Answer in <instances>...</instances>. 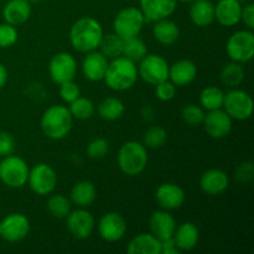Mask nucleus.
<instances>
[{
	"mask_svg": "<svg viewBox=\"0 0 254 254\" xmlns=\"http://www.w3.org/2000/svg\"><path fill=\"white\" fill-rule=\"evenodd\" d=\"M31 16V2L29 0H9L2 7V17L10 25H21Z\"/></svg>",
	"mask_w": 254,
	"mask_h": 254,
	"instance_id": "4be33fe9",
	"label": "nucleus"
},
{
	"mask_svg": "<svg viewBox=\"0 0 254 254\" xmlns=\"http://www.w3.org/2000/svg\"><path fill=\"white\" fill-rule=\"evenodd\" d=\"M27 184L36 195H50V193L54 192L57 185L56 171L45 163L37 164L29 171Z\"/></svg>",
	"mask_w": 254,
	"mask_h": 254,
	"instance_id": "1a4fd4ad",
	"label": "nucleus"
},
{
	"mask_svg": "<svg viewBox=\"0 0 254 254\" xmlns=\"http://www.w3.org/2000/svg\"><path fill=\"white\" fill-rule=\"evenodd\" d=\"M225 93L221 88L215 86H208L203 88L200 93L201 107L206 111H213L220 109L223 106Z\"/></svg>",
	"mask_w": 254,
	"mask_h": 254,
	"instance_id": "c756f323",
	"label": "nucleus"
},
{
	"mask_svg": "<svg viewBox=\"0 0 254 254\" xmlns=\"http://www.w3.org/2000/svg\"><path fill=\"white\" fill-rule=\"evenodd\" d=\"M30 2H37V1H40V0H29Z\"/></svg>",
	"mask_w": 254,
	"mask_h": 254,
	"instance_id": "8fccbe9b",
	"label": "nucleus"
},
{
	"mask_svg": "<svg viewBox=\"0 0 254 254\" xmlns=\"http://www.w3.org/2000/svg\"><path fill=\"white\" fill-rule=\"evenodd\" d=\"M223 111L236 121H247L253 113V99L247 92L233 88L225 94Z\"/></svg>",
	"mask_w": 254,
	"mask_h": 254,
	"instance_id": "6e6552de",
	"label": "nucleus"
},
{
	"mask_svg": "<svg viewBox=\"0 0 254 254\" xmlns=\"http://www.w3.org/2000/svg\"><path fill=\"white\" fill-rule=\"evenodd\" d=\"M226 51L232 61L246 64L254 56V34L252 30H241L232 34L226 45Z\"/></svg>",
	"mask_w": 254,
	"mask_h": 254,
	"instance_id": "0eeeda50",
	"label": "nucleus"
},
{
	"mask_svg": "<svg viewBox=\"0 0 254 254\" xmlns=\"http://www.w3.org/2000/svg\"><path fill=\"white\" fill-rule=\"evenodd\" d=\"M161 241L153 233H140L135 236L127 247L129 254H160Z\"/></svg>",
	"mask_w": 254,
	"mask_h": 254,
	"instance_id": "b1692460",
	"label": "nucleus"
},
{
	"mask_svg": "<svg viewBox=\"0 0 254 254\" xmlns=\"http://www.w3.org/2000/svg\"><path fill=\"white\" fill-rule=\"evenodd\" d=\"M60 96L64 102L71 103L81 96V89H79L78 84L74 83L73 81L64 82V83L60 84Z\"/></svg>",
	"mask_w": 254,
	"mask_h": 254,
	"instance_id": "a19ab883",
	"label": "nucleus"
},
{
	"mask_svg": "<svg viewBox=\"0 0 254 254\" xmlns=\"http://www.w3.org/2000/svg\"><path fill=\"white\" fill-rule=\"evenodd\" d=\"M49 73L52 81L57 84L73 81L77 73V62L68 52H59L50 60Z\"/></svg>",
	"mask_w": 254,
	"mask_h": 254,
	"instance_id": "9b49d317",
	"label": "nucleus"
},
{
	"mask_svg": "<svg viewBox=\"0 0 254 254\" xmlns=\"http://www.w3.org/2000/svg\"><path fill=\"white\" fill-rule=\"evenodd\" d=\"M19 32L14 25L0 24V49H7L17 41Z\"/></svg>",
	"mask_w": 254,
	"mask_h": 254,
	"instance_id": "58836bf2",
	"label": "nucleus"
},
{
	"mask_svg": "<svg viewBox=\"0 0 254 254\" xmlns=\"http://www.w3.org/2000/svg\"><path fill=\"white\" fill-rule=\"evenodd\" d=\"M241 21H242L250 30L254 29V4L253 2L250 1L247 2L245 6H242Z\"/></svg>",
	"mask_w": 254,
	"mask_h": 254,
	"instance_id": "c03bdc74",
	"label": "nucleus"
},
{
	"mask_svg": "<svg viewBox=\"0 0 254 254\" xmlns=\"http://www.w3.org/2000/svg\"><path fill=\"white\" fill-rule=\"evenodd\" d=\"M153 36L159 44L164 46H170L175 44L180 37V29L171 20H159V21H155L153 27Z\"/></svg>",
	"mask_w": 254,
	"mask_h": 254,
	"instance_id": "bb28decb",
	"label": "nucleus"
},
{
	"mask_svg": "<svg viewBox=\"0 0 254 254\" xmlns=\"http://www.w3.org/2000/svg\"><path fill=\"white\" fill-rule=\"evenodd\" d=\"M145 17L138 7H126L116 15L113 21L114 32L123 40L138 36L143 30Z\"/></svg>",
	"mask_w": 254,
	"mask_h": 254,
	"instance_id": "423d86ee",
	"label": "nucleus"
},
{
	"mask_svg": "<svg viewBox=\"0 0 254 254\" xmlns=\"http://www.w3.org/2000/svg\"><path fill=\"white\" fill-rule=\"evenodd\" d=\"M221 82L230 88H236L240 86L245 79V69L238 62L232 61L231 64H226L222 68L220 74Z\"/></svg>",
	"mask_w": 254,
	"mask_h": 254,
	"instance_id": "7c9ffc66",
	"label": "nucleus"
},
{
	"mask_svg": "<svg viewBox=\"0 0 254 254\" xmlns=\"http://www.w3.org/2000/svg\"><path fill=\"white\" fill-rule=\"evenodd\" d=\"M97 111H98L99 117H101L102 119L108 122H113L123 116L124 111H126V107H124V103L119 98H116V97H108V98L103 99V101L98 104Z\"/></svg>",
	"mask_w": 254,
	"mask_h": 254,
	"instance_id": "c85d7f7f",
	"label": "nucleus"
},
{
	"mask_svg": "<svg viewBox=\"0 0 254 254\" xmlns=\"http://www.w3.org/2000/svg\"><path fill=\"white\" fill-rule=\"evenodd\" d=\"M138 77V67L135 66V62L124 56H119L109 62L103 79L111 89L123 92L130 89L136 83Z\"/></svg>",
	"mask_w": 254,
	"mask_h": 254,
	"instance_id": "f03ea898",
	"label": "nucleus"
},
{
	"mask_svg": "<svg viewBox=\"0 0 254 254\" xmlns=\"http://www.w3.org/2000/svg\"><path fill=\"white\" fill-rule=\"evenodd\" d=\"M149 227H150L151 233L156 238L164 241L174 236V232L176 230V221L174 216L166 210L156 211L149 220Z\"/></svg>",
	"mask_w": 254,
	"mask_h": 254,
	"instance_id": "aec40b11",
	"label": "nucleus"
},
{
	"mask_svg": "<svg viewBox=\"0 0 254 254\" xmlns=\"http://www.w3.org/2000/svg\"><path fill=\"white\" fill-rule=\"evenodd\" d=\"M97 191L93 183L88 180H82L77 183L71 190V203L79 208H86L96 200Z\"/></svg>",
	"mask_w": 254,
	"mask_h": 254,
	"instance_id": "cd10ccee",
	"label": "nucleus"
},
{
	"mask_svg": "<svg viewBox=\"0 0 254 254\" xmlns=\"http://www.w3.org/2000/svg\"><path fill=\"white\" fill-rule=\"evenodd\" d=\"M173 238L179 250L191 251L197 246L198 240H200V232L192 222H185L176 227Z\"/></svg>",
	"mask_w": 254,
	"mask_h": 254,
	"instance_id": "a878e982",
	"label": "nucleus"
},
{
	"mask_svg": "<svg viewBox=\"0 0 254 254\" xmlns=\"http://www.w3.org/2000/svg\"><path fill=\"white\" fill-rule=\"evenodd\" d=\"M242 4L238 0H217L215 5V19L223 26H235L241 21Z\"/></svg>",
	"mask_w": 254,
	"mask_h": 254,
	"instance_id": "412c9836",
	"label": "nucleus"
},
{
	"mask_svg": "<svg viewBox=\"0 0 254 254\" xmlns=\"http://www.w3.org/2000/svg\"><path fill=\"white\" fill-rule=\"evenodd\" d=\"M73 117L69 109L61 104L51 106L44 112L41 117V129L47 138L52 140H61L66 138L72 129Z\"/></svg>",
	"mask_w": 254,
	"mask_h": 254,
	"instance_id": "7ed1b4c3",
	"label": "nucleus"
},
{
	"mask_svg": "<svg viewBox=\"0 0 254 254\" xmlns=\"http://www.w3.org/2000/svg\"><path fill=\"white\" fill-rule=\"evenodd\" d=\"M155 200L163 210H178L185 202V191L176 184H163L156 190Z\"/></svg>",
	"mask_w": 254,
	"mask_h": 254,
	"instance_id": "dca6fc26",
	"label": "nucleus"
},
{
	"mask_svg": "<svg viewBox=\"0 0 254 254\" xmlns=\"http://www.w3.org/2000/svg\"><path fill=\"white\" fill-rule=\"evenodd\" d=\"M211 1H217V0H211Z\"/></svg>",
	"mask_w": 254,
	"mask_h": 254,
	"instance_id": "3c124183",
	"label": "nucleus"
},
{
	"mask_svg": "<svg viewBox=\"0 0 254 254\" xmlns=\"http://www.w3.org/2000/svg\"><path fill=\"white\" fill-rule=\"evenodd\" d=\"M127 222L118 212H108L98 222V233L102 240L107 242H118L124 237Z\"/></svg>",
	"mask_w": 254,
	"mask_h": 254,
	"instance_id": "4468645a",
	"label": "nucleus"
},
{
	"mask_svg": "<svg viewBox=\"0 0 254 254\" xmlns=\"http://www.w3.org/2000/svg\"><path fill=\"white\" fill-rule=\"evenodd\" d=\"M98 49H101V52L107 59H117L123 54V39L116 32L103 35Z\"/></svg>",
	"mask_w": 254,
	"mask_h": 254,
	"instance_id": "2f4dec72",
	"label": "nucleus"
},
{
	"mask_svg": "<svg viewBox=\"0 0 254 254\" xmlns=\"http://www.w3.org/2000/svg\"><path fill=\"white\" fill-rule=\"evenodd\" d=\"M148 164V151L139 141H127L118 151V166L126 175L136 176L143 173Z\"/></svg>",
	"mask_w": 254,
	"mask_h": 254,
	"instance_id": "20e7f679",
	"label": "nucleus"
},
{
	"mask_svg": "<svg viewBox=\"0 0 254 254\" xmlns=\"http://www.w3.org/2000/svg\"><path fill=\"white\" fill-rule=\"evenodd\" d=\"M104 32L102 25L93 17H81L77 20L69 30V42L76 51H94L99 47Z\"/></svg>",
	"mask_w": 254,
	"mask_h": 254,
	"instance_id": "f257e3e1",
	"label": "nucleus"
},
{
	"mask_svg": "<svg viewBox=\"0 0 254 254\" xmlns=\"http://www.w3.org/2000/svg\"><path fill=\"white\" fill-rule=\"evenodd\" d=\"M15 150L14 136L6 131H0V158L11 155Z\"/></svg>",
	"mask_w": 254,
	"mask_h": 254,
	"instance_id": "37998d69",
	"label": "nucleus"
},
{
	"mask_svg": "<svg viewBox=\"0 0 254 254\" xmlns=\"http://www.w3.org/2000/svg\"><path fill=\"white\" fill-rule=\"evenodd\" d=\"M205 130L215 139H222L232 130V118L222 108L208 111L203 118Z\"/></svg>",
	"mask_w": 254,
	"mask_h": 254,
	"instance_id": "2eb2a0df",
	"label": "nucleus"
},
{
	"mask_svg": "<svg viewBox=\"0 0 254 254\" xmlns=\"http://www.w3.org/2000/svg\"><path fill=\"white\" fill-rule=\"evenodd\" d=\"M29 171L26 161L12 154L0 161V181L10 189H20L26 185Z\"/></svg>",
	"mask_w": 254,
	"mask_h": 254,
	"instance_id": "39448f33",
	"label": "nucleus"
},
{
	"mask_svg": "<svg viewBox=\"0 0 254 254\" xmlns=\"http://www.w3.org/2000/svg\"><path fill=\"white\" fill-rule=\"evenodd\" d=\"M176 94V86L169 79L161 81L155 84V96L156 98L163 102H169L174 99Z\"/></svg>",
	"mask_w": 254,
	"mask_h": 254,
	"instance_id": "ea45409f",
	"label": "nucleus"
},
{
	"mask_svg": "<svg viewBox=\"0 0 254 254\" xmlns=\"http://www.w3.org/2000/svg\"><path fill=\"white\" fill-rule=\"evenodd\" d=\"M230 185V179L225 171L220 169H211L202 174L200 179V188L210 196H217L225 192Z\"/></svg>",
	"mask_w": 254,
	"mask_h": 254,
	"instance_id": "6ab92c4d",
	"label": "nucleus"
},
{
	"mask_svg": "<svg viewBox=\"0 0 254 254\" xmlns=\"http://www.w3.org/2000/svg\"><path fill=\"white\" fill-rule=\"evenodd\" d=\"M180 1H183V2H190V1H192V0H180Z\"/></svg>",
	"mask_w": 254,
	"mask_h": 254,
	"instance_id": "09e8293b",
	"label": "nucleus"
},
{
	"mask_svg": "<svg viewBox=\"0 0 254 254\" xmlns=\"http://www.w3.org/2000/svg\"><path fill=\"white\" fill-rule=\"evenodd\" d=\"M66 225L69 233L77 240H86L93 233L94 218L86 208L69 211L66 217Z\"/></svg>",
	"mask_w": 254,
	"mask_h": 254,
	"instance_id": "ddd939ff",
	"label": "nucleus"
},
{
	"mask_svg": "<svg viewBox=\"0 0 254 254\" xmlns=\"http://www.w3.org/2000/svg\"><path fill=\"white\" fill-rule=\"evenodd\" d=\"M138 66V76L146 83L154 84L169 79L168 61L160 55H146L140 60Z\"/></svg>",
	"mask_w": 254,
	"mask_h": 254,
	"instance_id": "9d476101",
	"label": "nucleus"
},
{
	"mask_svg": "<svg viewBox=\"0 0 254 254\" xmlns=\"http://www.w3.org/2000/svg\"><path fill=\"white\" fill-rule=\"evenodd\" d=\"M29 232L30 221L22 213H10L0 221V236L6 242H20Z\"/></svg>",
	"mask_w": 254,
	"mask_h": 254,
	"instance_id": "f8f14e48",
	"label": "nucleus"
},
{
	"mask_svg": "<svg viewBox=\"0 0 254 254\" xmlns=\"http://www.w3.org/2000/svg\"><path fill=\"white\" fill-rule=\"evenodd\" d=\"M190 19L196 26L206 27L215 21V4L211 0H192Z\"/></svg>",
	"mask_w": 254,
	"mask_h": 254,
	"instance_id": "393cba45",
	"label": "nucleus"
},
{
	"mask_svg": "<svg viewBox=\"0 0 254 254\" xmlns=\"http://www.w3.org/2000/svg\"><path fill=\"white\" fill-rule=\"evenodd\" d=\"M68 109L73 118L79 119V121H86L93 116L96 108H94V104L91 99L79 96L78 98L69 103Z\"/></svg>",
	"mask_w": 254,
	"mask_h": 254,
	"instance_id": "72a5a7b5",
	"label": "nucleus"
},
{
	"mask_svg": "<svg viewBox=\"0 0 254 254\" xmlns=\"http://www.w3.org/2000/svg\"><path fill=\"white\" fill-rule=\"evenodd\" d=\"M197 74V67L191 60H180L169 68V79L175 86H188Z\"/></svg>",
	"mask_w": 254,
	"mask_h": 254,
	"instance_id": "5701e85b",
	"label": "nucleus"
},
{
	"mask_svg": "<svg viewBox=\"0 0 254 254\" xmlns=\"http://www.w3.org/2000/svg\"><path fill=\"white\" fill-rule=\"evenodd\" d=\"M236 180L241 184H247L254 178V165L252 161H245L240 164L235 171Z\"/></svg>",
	"mask_w": 254,
	"mask_h": 254,
	"instance_id": "79ce46f5",
	"label": "nucleus"
},
{
	"mask_svg": "<svg viewBox=\"0 0 254 254\" xmlns=\"http://www.w3.org/2000/svg\"><path fill=\"white\" fill-rule=\"evenodd\" d=\"M109 153V143L108 140L103 138H96L91 140L87 145V155L94 160L103 159Z\"/></svg>",
	"mask_w": 254,
	"mask_h": 254,
	"instance_id": "4c0bfd02",
	"label": "nucleus"
},
{
	"mask_svg": "<svg viewBox=\"0 0 254 254\" xmlns=\"http://www.w3.org/2000/svg\"><path fill=\"white\" fill-rule=\"evenodd\" d=\"M238 1H241V2H250L251 0H238Z\"/></svg>",
	"mask_w": 254,
	"mask_h": 254,
	"instance_id": "de8ad7c7",
	"label": "nucleus"
},
{
	"mask_svg": "<svg viewBox=\"0 0 254 254\" xmlns=\"http://www.w3.org/2000/svg\"><path fill=\"white\" fill-rule=\"evenodd\" d=\"M181 117H183L184 122L188 123L189 126L196 127L202 124L203 118H205V112L203 108L196 104H189L181 112Z\"/></svg>",
	"mask_w": 254,
	"mask_h": 254,
	"instance_id": "e433bc0d",
	"label": "nucleus"
},
{
	"mask_svg": "<svg viewBox=\"0 0 254 254\" xmlns=\"http://www.w3.org/2000/svg\"><path fill=\"white\" fill-rule=\"evenodd\" d=\"M166 139H168V133L164 128L159 126H153L144 133L143 136V144L148 148H160L165 144Z\"/></svg>",
	"mask_w": 254,
	"mask_h": 254,
	"instance_id": "c9c22d12",
	"label": "nucleus"
},
{
	"mask_svg": "<svg viewBox=\"0 0 254 254\" xmlns=\"http://www.w3.org/2000/svg\"><path fill=\"white\" fill-rule=\"evenodd\" d=\"M6 82H7V69L6 67L0 62V89L4 88Z\"/></svg>",
	"mask_w": 254,
	"mask_h": 254,
	"instance_id": "49530a36",
	"label": "nucleus"
},
{
	"mask_svg": "<svg viewBox=\"0 0 254 254\" xmlns=\"http://www.w3.org/2000/svg\"><path fill=\"white\" fill-rule=\"evenodd\" d=\"M47 210L54 217L66 218L71 211V200L61 193L52 195L47 201Z\"/></svg>",
	"mask_w": 254,
	"mask_h": 254,
	"instance_id": "f704fd0d",
	"label": "nucleus"
},
{
	"mask_svg": "<svg viewBox=\"0 0 254 254\" xmlns=\"http://www.w3.org/2000/svg\"><path fill=\"white\" fill-rule=\"evenodd\" d=\"M181 251L176 246L174 238H168V240L161 241V252L160 254H179Z\"/></svg>",
	"mask_w": 254,
	"mask_h": 254,
	"instance_id": "a18cd8bd",
	"label": "nucleus"
},
{
	"mask_svg": "<svg viewBox=\"0 0 254 254\" xmlns=\"http://www.w3.org/2000/svg\"><path fill=\"white\" fill-rule=\"evenodd\" d=\"M146 55H148V49H146L145 42L139 39L138 36L123 40V54H122V56L131 60L133 62H138Z\"/></svg>",
	"mask_w": 254,
	"mask_h": 254,
	"instance_id": "473e14b6",
	"label": "nucleus"
},
{
	"mask_svg": "<svg viewBox=\"0 0 254 254\" xmlns=\"http://www.w3.org/2000/svg\"><path fill=\"white\" fill-rule=\"evenodd\" d=\"M178 0H140V10L145 21H159L174 14Z\"/></svg>",
	"mask_w": 254,
	"mask_h": 254,
	"instance_id": "f3484780",
	"label": "nucleus"
},
{
	"mask_svg": "<svg viewBox=\"0 0 254 254\" xmlns=\"http://www.w3.org/2000/svg\"><path fill=\"white\" fill-rule=\"evenodd\" d=\"M108 64V59L101 51L94 50V51L87 52L82 62V71L88 81L98 82L104 78Z\"/></svg>",
	"mask_w": 254,
	"mask_h": 254,
	"instance_id": "a211bd4d",
	"label": "nucleus"
}]
</instances>
